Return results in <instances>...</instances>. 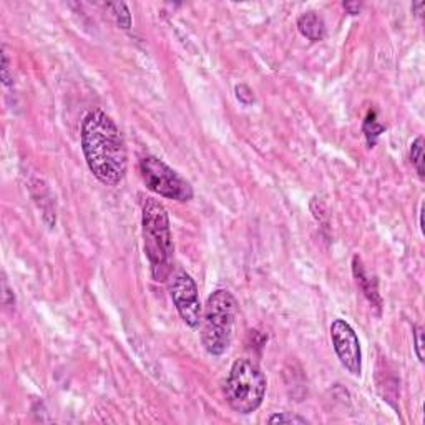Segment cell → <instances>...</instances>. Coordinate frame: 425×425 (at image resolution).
Segmentation results:
<instances>
[{
  "instance_id": "8fae6325",
  "label": "cell",
  "mask_w": 425,
  "mask_h": 425,
  "mask_svg": "<svg viewBox=\"0 0 425 425\" xmlns=\"http://www.w3.org/2000/svg\"><path fill=\"white\" fill-rule=\"evenodd\" d=\"M411 162L412 166L415 168L417 175L420 179L425 178V170H424V138L422 136H417L411 145Z\"/></svg>"
},
{
  "instance_id": "5bb4252c",
  "label": "cell",
  "mask_w": 425,
  "mask_h": 425,
  "mask_svg": "<svg viewBox=\"0 0 425 425\" xmlns=\"http://www.w3.org/2000/svg\"><path fill=\"white\" fill-rule=\"evenodd\" d=\"M2 82L6 87H12L14 83V74H10V60L6 47L2 49Z\"/></svg>"
},
{
  "instance_id": "5b68a950",
  "label": "cell",
  "mask_w": 425,
  "mask_h": 425,
  "mask_svg": "<svg viewBox=\"0 0 425 425\" xmlns=\"http://www.w3.org/2000/svg\"><path fill=\"white\" fill-rule=\"evenodd\" d=\"M140 173L146 190L162 198L175 201H190L193 199V186L183 178L178 171L168 166L158 156H145L140 162Z\"/></svg>"
},
{
  "instance_id": "9a60e30c",
  "label": "cell",
  "mask_w": 425,
  "mask_h": 425,
  "mask_svg": "<svg viewBox=\"0 0 425 425\" xmlns=\"http://www.w3.org/2000/svg\"><path fill=\"white\" fill-rule=\"evenodd\" d=\"M414 340H415V354L420 362H424V331L420 326L414 327Z\"/></svg>"
},
{
  "instance_id": "7a4b0ae2",
  "label": "cell",
  "mask_w": 425,
  "mask_h": 425,
  "mask_svg": "<svg viewBox=\"0 0 425 425\" xmlns=\"http://www.w3.org/2000/svg\"><path fill=\"white\" fill-rule=\"evenodd\" d=\"M142 231L145 256L150 263L151 278L164 283L173 271V238L166 208L155 198H145L142 204Z\"/></svg>"
},
{
  "instance_id": "30bf717a",
  "label": "cell",
  "mask_w": 425,
  "mask_h": 425,
  "mask_svg": "<svg viewBox=\"0 0 425 425\" xmlns=\"http://www.w3.org/2000/svg\"><path fill=\"white\" fill-rule=\"evenodd\" d=\"M364 135H366L367 140V145L369 146H374L377 143V140H379V136L386 131V125H382V123H379V120L375 118V111H369V115L366 116V120H364Z\"/></svg>"
},
{
  "instance_id": "2e32d148",
  "label": "cell",
  "mask_w": 425,
  "mask_h": 425,
  "mask_svg": "<svg viewBox=\"0 0 425 425\" xmlns=\"http://www.w3.org/2000/svg\"><path fill=\"white\" fill-rule=\"evenodd\" d=\"M236 97L244 105H251L254 102V95H252V90L248 85H238L236 87Z\"/></svg>"
},
{
  "instance_id": "6da1fadb",
  "label": "cell",
  "mask_w": 425,
  "mask_h": 425,
  "mask_svg": "<svg viewBox=\"0 0 425 425\" xmlns=\"http://www.w3.org/2000/svg\"><path fill=\"white\" fill-rule=\"evenodd\" d=\"M80 145L88 170L100 183L116 186L128 170L125 138L110 115L103 110L88 111L80 128Z\"/></svg>"
},
{
  "instance_id": "52a82bcc",
  "label": "cell",
  "mask_w": 425,
  "mask_h": 425,
  "mask_svg": "<svg viewBox=\"0 0 425 425\" xmlns=\"http://www.w3.org/2000/svg\"><path fill=\"white\" fill-rule=\"evenodd\" d=\"M331 340L342 367L354 377L362 374V349H360L358 334L347 320H332Z\"/></svg>"
},
{
  "instance_id": "ac0fdd59",
  "label": "cell",
  "mask_w": 425,
  "mask_h": 425,
  "mask_svg": "<svg viewBox=\"0 0 425 425\" xmlns=\"http://www.w3.org/2000/svg\"><path fill=\"white\" fill-rule=\"evenodd\" d=\"M342 7L347 10V14L351 15H358L360 9H362V6H360L359 2H344Z\"/></svg>"
},
{
  "instance_id": "ba28073f",
  "label": "cell",
  "mask_w": 425,
  "mask_h": 425,
  "mask_svg": "<svg viewBox=\"0 0 425 425\" xmlns=\"http://www.w3.org/2000/svg\"><path fill=\"white\" fill-rule=\"evenodd\" d=\"M352 271H354L356 279H358L360 290L364 291V294H366L369 303H371L374 307H377V311H380V307H382V298H380V294H379L377 281L375 278H372V276L367 274L366 268H364V264L359 259V256H356L354 261H352Z\"/></svg>"
},
{
  "instance_id": "9c48e42d",
  "label": "cell",
  "mask_w": 425,
  "mask_h": 425,
  "mask_svg": "<svg viewBox=\"0 0 425 425\" xmlns=\"http://www.w3.org/2000/svg\"><path fill=\"white\" fill-rule=\"evenodd\" d=\"M298 29L303 37H306L311 42H320L326 39V23L318 12L307 10L299 15L298 19Z\"/></svg>"
},
{
  "instance_id": "e0dca14e",
  "label": "cell",
  "mask_w": 425,
  "mask_h": 425,
  "mask_svg": "<svg viewBox=\"0 0 425 425\" xmlns=\"http://www.w3.org/2000/svg\"><path fill=\"white\" fill-rule=\"evenodd\" d=\"M2 286H3V304H6V306L9 307V303H10L9 298L15 299V296H14V292H12V290H10L9 283H7L6 276H3V279H2Z\"/></svg>"
},
{
  "instance_id": "277c9868",
  "label": "cell",
  "mask_w": 425,
  "mask_h": 425,
  "mask_svg": "<svg viewBox=\"0 0 425 425\" xmlns=\"http://www.w3.org/2000/svg\"><path fill=\"white\" fill-rule=\"evenodd\" d=\"M268 379L256 360L241 358L232 362L224 384V397L238 414L248 415L261 407L266 397Z\"/></svg>"
},
{
  "instance_id": "7c38bea8",
  "label": "cell",
  "mask_w": 425,
  "mask_h": 425,
  "mask_svg": "<svg viewBox=\"0 0 425 425\" xmlns=\"http://www.w3.org/2000/svg\"><path fill=\"white\" fill-rule=\"evenodd\" d=\"M108 7H110L111 12H113V17L116 20V23H118L122 29L128 30L131 27V14L130 9H128V6L125 2H115V3H108Z\"/></svg>"
},
{
  "instance_id": "3957f363",
  "label": "cell",
  "mask_w": 425,
  "mask_h": 425,
  "mask_svg": "<svg viewBox=\"0 0 425 425\" xmlns=\"http://www.w3.org/2000/svg\"><path fill=\"white\" fill-rule=\"evenodd\" d=\"M238 301L228 290H216L208 296L203 311L201 340L208 354L219 358L231 346Z\"/></svg>"
},
{
  "instance_id": "4fadbf2b",
  "label": "cell",
  "mask_w": 425,
  "mask_h": 425,
  "mask_svg": "<svg viewBox=\"0 0 425 425\" xmlns=\"http://www.w3.org/2000/svg\"><path fill=\"white\" fill-rule=\"evenodd\" d=\"M268 424H309L304 417H299L296 414H287V412H279V414L271 415L268 419Z\"/></svg>"
},
{
  "instance_id": "8992f818",
  "label": "cell",
  "mask_w": 425,
  "mask_h": 425,
  "mask_svg": "<svg viewBox=\"0 0 425 425\" xmlns=\"http://www.w3.org/2000/svg\"><path fill=\"white\" fill-rule=\"evenodd\" d=\"M170 296L183 323L191 329L201 324L203 306L195 279L186 271H178L170 281Z\"/></svg>"
}]
</instances>
